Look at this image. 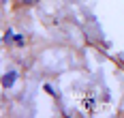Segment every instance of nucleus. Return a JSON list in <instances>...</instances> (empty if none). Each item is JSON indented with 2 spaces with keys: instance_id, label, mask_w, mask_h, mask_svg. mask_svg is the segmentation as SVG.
Masks as SVG:
<instances>
[{
  "instance_id": "f257e3e1",
  "label": "nucleus",
  "mask_w": 124,
  "mask_h": 118,
  "mask_svg": "<svg viewBox=\"0 0 124 118\" xmlns=\"http://www.w3.org/2000/svg\"><path fill=\"white\" fill-rule=\"evenodd\" d=\"M15 82H17V71H9V73L2 77V82H0V84H2V88H11Z\"/></svg>"
},
{
  "instance_id": "f03ea898",
  "label": "nucleus",
  "mask_w": 124,
  "mask_h": 118,
  "mask_svg": "<svg viewBox=\"0 0 124 118\" xmlns=\"http://www.w3.org/2000/svg\"><path fill=\"white\" fill-rule=\"evenodd\" d=\"M13 43L22 47V45H26V37L24 34H13Z\"/></svg>"
},
{
  "instance_id": "7ed1b4c3",
  "label": "nucleus",
  "mask_w": 124,
  "mask_h": 118,
  "mask_svg": "<svg viewBox=\"0 0 124 118\" xmlns=\"http://www.w3.org/2000/svg\"><path fill=\"white\" fill-rule=\"evenodd\" d=\"M17 4H26V7H32V4H37L39 0H15Z\"/></svg>"
},
{
  "instance_id": "20e7f679",
  "label": "nucleus",
  "mask_w": 124,
  "mask_h": 118,
  "mask_svg": "<svg viewBox=\"0 0 124 118\" xmlns=\"http://www.w3.org/2000/svg\"><path fill=\"white\" fill-rule=\"evenodd\" d=\"M2 41H4V43H11V41H13V30H11V28L7 30V34H4V39H2Z\"/></svg>"
},
{
  "instance_id": "39448f33",
  "label": "nucleus",
  "mask_w": 124,
  "mask_h": 118,
  "mask_svg": "<svg viewBox=\"0 0 124 118\" xmlns=\"http://www.w3.org/2000/svg\"><path fill=\"white\" fill-rule=\"evenodd\" d=\"M43 88H45V90H47V92H49V94H51V97H54V94H56V90H54V88H51V86H49V84H45V86H43Z\"/></svg>"
},
{
  "instance_id": "423d86ee",
  "label": "nucleus",
  "mask_w": 124,
  "mask_h": 118,
  "mask_svg": "<svg viewBox=\"0 0 124 118\" xmlns=\"http://www.w3.org/2000/svg\"><path fill=\"white\" fill-rule=\"evenodd\" d=\"M0 43H2V37H0Z\"/></svg>"
}]
</instances>
